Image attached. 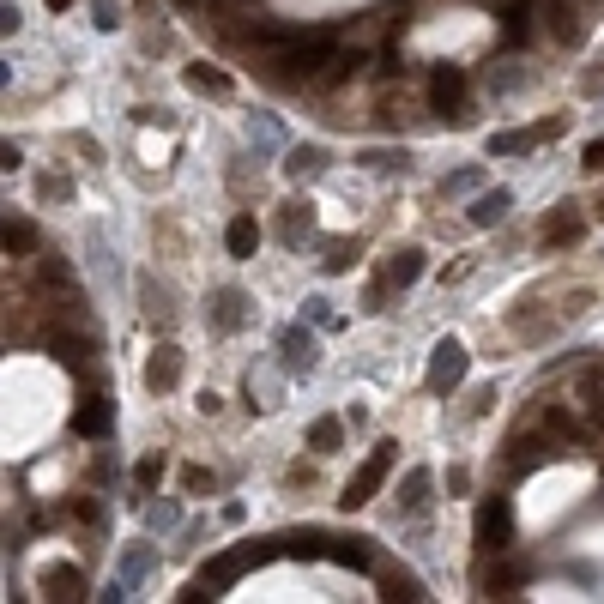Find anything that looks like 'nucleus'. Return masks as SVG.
<instances>
[{
    "instance_id": "f257e3e1",
    "label": "nucleus",
    "mask_w": 604,
    "mask_h": 604,
    "mask_svg": "<svg viewBox=\"0 0 604 604\" xmlns=\"http://www.w3.org/2000/svg\"><path fill=\"white\" fill-rule=\"evenodd\" d=\"M333 37H272V43H260V67L272 73V79H284V85H315V79H327L333 73Z\"/></svg>"
},
{
    "instance_id": "f03ea898",
    "label": "nucleus",
    "mask_w": 604,
    "mask_h": 604,
    "mask_svg": "<svg viewBox=\"0 0 604 604\" xmlns=\"http://www.w3.org/2000/svg\"><path fill=\"white\" fill-rule=\"evenodd\" d=\"M387 472H393V441H375V453L357 466V478L345 484V496H339V508L345 514H357V508H369L375 496H381V484H387Z\"/></svg>"
},
{
    "instance_id": "7ed1b4c3",
    "label": "nucleus",
    "mask_w": 604,
    "mask_h": 604,
    "mask_svg": "<svg viewBox=\"0 0 604 604\" xmlns=\"http://www.w3.org/2000/svg\"><path fill=\"white\" fill-rule=\"evenodd\" d=\"M508 538H514V508H508V496H490V502L478 508V550H484V556H502Z\"/></svg>"
},
{
    "instance_id": "20e7f679",
    "label": "nucleus",
    "mask_w": 604,
    "mask_h": 604,
    "mask_svg": "<svg viewBox=\"0 0 604 604\" xmlns=\"http://www.w3.org/2000/svg\"><path fill=\"white\" fill-rule=\"evenodd\" d=\"M248 562H254V550H224L218 562H206V568L194 574V592H188V598H218V592H224Z\"/></svg>"
},
{
    "instance_id": "39448f33",
    "label": "nucleus",
    "mask_w": 604,
    "mask_h": 604,
    "mask_svg": "<svg viewBox=\"0 0 604 604\" xmlns=\"http://www.w3.org/2000/svg\"><path fill=\"white\" fill-rule=\"evenodd\" d=\"M466 381V345L460 339H441L435 357H429V393H453Z\"/></svg>"
},
{
    "instance_id": "423d86ee",
    "label": "nucleus",
    "mask_w": 604,
    "mask_h": 604,
    "mask_svg": "<svg viewBox=\"0 0 604 604\" xmlns=\"http://www.w3.org/2000/svg\"><path fill=\"white\" fill-rule=\"evenodd\" d=\"M562 121H544V127H514V133H490V158H514V151H532L544 139H556Z\"/></svg>"
},
{
    "instance_id": "0eeeda50",
    "label": "nucleus",
    "mask_w": 604,
    "mask_h": 604,
    "mask_svg": "<svg viewBox=\"0 0 604 604\" xmlns=\"http://www.w3.org/2000/svg\"><path fill=\"white\" fill-rule=\"evenodd\" d=\"M109 423H115L109 399H103V393H85V399H79V411H73V429L97 441V435H109Z\"/></svg>"
},
{
    "instance_id": "6e6552de",
    "label": "nucleus",
    "mask_w": 604,
    "mask_h": 604,
    "mask_svg": "<svg viewBox=\"0 0 604 604\" xmlns=\"http://www.w3.org/2000/svg\"><path fill=\"white\" fill-rule=\"evenodd\" d=\"M538 13L556 31V43H580V7L574 0H538Z\"/></svg>"
},
{
    "instance_id": "1a4fd4ad",
    "label": "nucleus",
    "mask_w": 604,
    "mask_h": 604,
    "mask_svg": "<svg viewBox=\"0 0 604 604\" xmlns=\"http://www.w3.org/2000/svg\"><path fill=\"white\" fill-rule=\"evenodd\" d=\"M278 351H284V369H290V375H302V369H315V339L302 333V327H284Z\"/></svg>"
},
{
    "instance_id": "9d476101",
    "label": "nucleus",
    "mask_w": 604,
    "mask_h": 604,
    "mask_svg": "<svg viewBox=\"0 0 604 604\" xmlns=\"http://www.w3.org/2000/svg\"><path fill=\"white\" fill-rule=\"evenodd\" d=\"M580 236H586V218H580L574 206H562V212L544 224V248H574Z\"/></svg>"
},
{
    "instance_id": "9b49d317",
    "label": "nucleus",
    "mask_w": 604,
    "mask_h": 604,
    "mask_svg": "<svg viewBox=\"0 0 604 604\" xmlns=\"http://www.w3.org/2000/svg\"><path fill=\"white\" fill-rule=\"evenodd\" d=\"M508 206H514V194H508V188H484V194L472 200V224H478V230H490V224H502V218H508Z\"/></svg>"
},
{
    "instance_id": "f8f14e48",
    "label": "nucleus",
    "mask_w": 604,
    "mask_h": 604,
    "mask_svg": "<svg viewBox=\"0 0 604 604\" xmlns=\"http://www.w3.org/2000/svg\"><path fill=\"white\" fill-rule=\"evenodd\" d=\"M145 381H151V387H158V393H170V387L182 381V351H176V345H164L158 357H151V363H145Z\"/></svg>"
},
{
    "instance_id": "ddd939ff",
    "label": "nucleus",
    "mask_w": 604,
    "mask_h": 604,
    "mask_svg": "<svg viewBox=\"0 0 604 604\" xmlns=\"http://www.w3.org/2000/svg\"><path fill=\"white\" fill-rule=\"evenodd\" d=\"M460 91H466V73H460V67H441V73L429 79V103H435L441 115H447L453 103H460Z\"/></svg>"
},
{
    "instance_id": "4468645a",
    "label": "nucleus",
    "mask_w": 604,
    "mask_h": 604,
    "mask_svg": "<svg viewBox=\"0 0 604 604\" xmlns=\"http://www.w3.org/2000/svg\"><path fill=\"white\" fill-rule=\"evenodd\" d=\"M212 321H218L224 333L242 327V321H248V296H242V290H218V296H212Z\"/></svg>"
},
{
    "instance_id": "2eb2a0df",
    "label": "nucleus",
    "mask_w": 604,
    "mask_h": 604,
    "mask_svg": "<svg viewBox=\"0 0 604 604\" xmlns=\"http://www.w3.org/2000/svg\"><path fill=\"white\" fill-rule=\"evenodd\" d=\"M224 242H230V254H236V260H254V248H260V224H254V218H230Z\"/></svg>"
},
{
    "instance_id": "dca6fc26",
    "label": "nucleus",
    "mask_w": 604,
    "mask_h": 604,
    "mask_svg": "<svg viewBox=\"0 0 604 604\" xmlns=\"http://www.w3.org/2000/svg\"><path fill=\"white\" fill-rule=\"evenodd\" d=\"M417 278H423V254H417V248H399V254L387 260V284L405 290V284H417Z\"/></svg>"
},
{
    "instance_id": "f3484780",
    "label": "nucleus",
    "mask_w": 604,
    "mask_h": 604,
    "mask_svg": "<svg viewBox=\"0 0 604 604\" xmlns=\"http://www.w3.org/2000/svg\"><path fill=\"white\" fill-rule=\"evenodd\" d=\"M429 484H435V478H429L423 466H417V472H405V490H399V508H405V514H423V508H429Z\"/></svg>"
},
{
    "instance_id": "a211bd4d",
    "label": "nucleus",
    "mask_w": 604,
    "mask_h": 604,
    "mask_svg": "<svg viewBox=\"0 0 604 604\" xmlns=\"http://www.w3.org/2000/svg\"><path fill=\"white\" fill-rule=\"evenodd\" d=\"M550 453H556L550 441H532V435H520V441H514V453H508V466H514V472H532L538 460H550Z\"/></svg>"
},
{
    "instance_id": "6ab92c4d",
    "label": "nucleus",
    "mask_w": 604,
    "mask_h": 604,
    "mask_svg": "<svg viewBox=\"0 0 604 604\" xmlns=\"http://www.w3.org/2000/svg\"><path fill=\"white\" fill-rule=\"evenodd\" d=\"M43 592H49V598H79V592H85V574H79V568H49V574H43Z\"/></svg>"
},
{
    "instance_id": "aec40b11",
    "label": "nucleus",
    "mask_w": 604,
    "mask_h": 604,
    "mask_svg": "<svg viewBox=\"0 0 604 604\" xmlns=\"http://www.w3.org/2000/svg\"><path fill=\"white\" fill-rule=\"evenodd\" d=\"M309 230H315V212H309V206H302V200L284 206V218H278V236H284V242H302Z\"/></svg>"
},
{
    "instance_id": "412c9836",
    "label": "nucleus",
    "mask_w": 604,
    "mask_h": 604,
    "mask_svg": "<svg viewBox=\"0 0 604 604\" xmlns=\"http://www.w3.org/2000/svg\"><path fill=\"white\" fill-rule=\"evenodd\" d=\"M532 13H538V7H526V0H514V7H508V19H502V43H508V49H520V43H526Z\"/></svg>"
},
{
    "instance_id": "4be33fe9",
    "label": "nucleus",
    "mask_w": 604,
    "mask_h": 604,
    "mask_svg": "<svg viewBox=\"0 0 604 604\" xmlns=\"http://www.w3.org/2000/svg\"><path fill=\"white\" fill-rule=\"evenodd\" d=\"M381 598H405V604H417V598H423V580L393 568V574H381Z\"/></svg>"
},
{
    "instance_id": "5701e85b",
    "label": "nucleus",
    "mask_w": 604,
    "mask_h": 604,
    "mask_svg": "<svg viewBox=\"0 0 604 604\" xmlns=\"http://www.w3.org/2000/svg\"><path fill=\"white\" fill-rule=\"evenodd\" d=\"M0 236H7V254H31L37 248V224L31 218H7V230H0Z\"/></svg>"
},
{
    "instance_id": "b1692460",
    "label": "nucleus",
    "mask_w": 604,
    "mask_h": 604,
    "mask_svg": "<svg viewBox=\"0 0 604 604\" xmlns=\"http://www.w3.org/2000/svg\"><path fill=\"white\" fill-rule=\"evenodd\" d=\"M339 441H345V423H339V417H321V423L309 429V447H315V453H339Z\"/></svg>"
},
{
    "instance_id": "393cba45",
    "label": "nucleus",
    "mask_w": 604,
    "mask_h": 604,
    "mask_svg": "<svg viewBox=\"0 0 604 604\" xmlns=\"http://www.w3.org/2000/svg\"><path fill=\"white\" fill-rule=\"evenodd\" d=\"M321 158H327V151H321V145H296V151H290V164H284V170H290V176L302 182V176H315V170H321Z\"/></svg>"
},
{
    "instance_id": "a878e982",
    "label": "nucleus",
    "mask_w": 604,
    "mask_h": 604,
    "mask_svg": "<svg viewBox=\"0 0 604 604\" xmlns=\"http://www.w3.org/2000/svg\"><path fill=\"white\" fill-rule=\"evenodd\" d=\"M55 357H61L67 369H79V375L91 369V345H85V339H55Z\"/></svg>"
},
{
    "instance_id": "bb28decb",
    "label": "nucleus",
    "mask_w": 604,
    "mask_h": 604,
    "mask_svg": "<svg viewBox=\"0 0 604 604\" xmlns=\"http://www.w3.org/2000/svg\"><path fill=\"white\" fill-rule=\"evenodd\" d=\"M520 580H526V568H520V562H502V568L484 574V592H514Z\"/></svg>"
},
{
    "instance_id": "cd10ccee",
    "label": "nucleus",
    "mask_w": 604,
    "mask_h": 604,
    "mask_svg": "<svg viewBox=\"0 0 604 604\" xmlns=\"http://www.w3.org/2000/svg\"><path fill=\"white\" fill-rule=\"evenodd\" d=\"M363 61H369L363 49H339V55H333V73H327V79H357V73H363Z\"/></svg>"
},
{
    "instance_id": "c85d7f7f",
    "label": "nucleus",
    "mask_w": 604,
    "mask_h": 604,
    "mask_svg": "<svg viewBox=\"0 0 604 604\" xmlns=\"http://www.w3.org/2000/svg\"><path fill=\"white\" fill-rule=\"evenodd\" d=\"M327 556H333V562H345V568H369V544H363V538H351V544H333Z\"/></svg>"
},
{
    "instance_id": "c756f323",
    "label": "nucleus",
    "mask_w": 604,
    "mask_h": 604,
    "mask_svg": "<svg viewBox=\"0 0 604 604\" xmlns=\"http://www.w3.org/2000/svg\"><path fill=\"white\" fill-rule=\"evenodd\" d=\"M580 399H586V417H592V429L604 435V393H598V381H592V375L580 381Z\"/></svg>"
},
{
    "instance_id": "7c9ffc66",
    "label": "nucleus",
    "mask_w": 604,
    "mask_h": 604,
    "mask_svg": "<svg viewBox=\"0 0 604 604\" xmlns=\"http://www.w3.org/2000/svg\"><path fill=\"white\" fill-rule=\"evenodd\" d=\"M133 484H139V490H158V484H164V460H158V453L133 466Z\"/></svg>"
},
{
    "instance_id": "2f4dec72",
    "label": "nucleus",
    "mask_w": 604,
    "mask_h": 604,
    "mask_svg": "<svg viewBox=\"0 0 604 604\" xmlns=\"http://www.w3.org/2000/svg\"><path fill=\"white\" fill-rule=\"evenodd\" d=\"M188 85H194V91H230V79H224L218 67H188Z\"/></svg>"
},
{
    "instance_id": "473e14b6",
    "label": "nucleus",
    "mask_w": 604,
    "mask_h": 604,
    "mask_svg": "<svg viewBox=\"0 0 604 604\" xmlns=\"http://www.w3.org/2000/svg\"><path fill=\"white\" fill-rule=\"evenodd\" d=\"M357 260V242H327V272H345Z\"/></svg>"
},
{
    "instance_id": "72a5a7b5",
    "label": "nucleus",
    "mask_w": 604,
    "mask_h": 604,
    "mask_svg": "<svg viewBox=\"0 0 604 604\" xmlns=\"http://www.w3.org/2000/svg\"><path fill=\"white\" fill-rule=\"evenodd\" d=\"M145 562H151L145 550H127V556H121V574H127V580H139V574H145Z\"/></svg>"
},
{
    "instance_id": "f704fd0d",
    "label": "nucleus",
    "mask_w": 604,
    "mask_h": 604,
    "mask_svg": "<svg viewBox=\"0 0 604 604\" xmlns=\"http://www.w3.org/2000/svg\"><path fill=\"white\" fill-rule=\"evenodd\" d=\"M544 429H556V435H574V417H568V411H544Z\"/></svg>"
},
{
    "instance_id": "c9c22d12",
    "label": "nucleus",
    "mask_w": 604,
    "mask_h": 604,
    "mask_svg": "<svg viewBox=\"0 0 604 604\" xmlns=\"http://www.w3.org/2000/svg\"><path fill=\"white\" fill-rule=\"evenodd\" d=\"M182 484H188V490L200 496V490H212V472H200V466H188V472H182Z\"/></svg>"
},
{
    "instance_id": "e433bc0d",
    "label": "nucleus",
    "mask_w": 604,
    "mask_h": 604,
    "mask_svg": "<svg viewBox=\"0 0 604 604\" xmlns=\"http://www.w3.org/2000/svg\"><path fill=\"white\" fill-rule=\"evenodd\" d=\"M466 188H478V170H460V176H447V194H466Z\"/></svg>"
},
{
    "instance_id": "4c0bfd02",
    "label": "nucleus",
    "mask_w": 604,
    "mask_h": 604,
    "mask_svg": "<svg viewBox=\"0 0 604 604\" xmlns=\"http://www.w3.org/2000/svg\"><path fill=\"white\" fill-rule=\"evenodd\" d=\"M145 520H151V526H176V508H170V502H158V508H145Z\"/></svg>"
},
{
    "instance_id": "58836bf2",
    "label": "nucleus",
    "mask_w": 604,
    "mask_h": 604,
    "mask_svg": "<svg viewBox=\"0 0 604 604\" xmlns=\"http://www.w3.org/2000/svg\"><path fill=\"white\" fill-rule=\"evenodd\" d=\"M580 164H586V170H604V139H592V145H586V158H580Z\"/></svg>"
},
{
    "instance_id": "ea45409f",
    "label": "nucleus",
    "mask_w": 604,
    "mask_h": 604,
    "mask_svg": "<svg viewBox=\"0 0 604 604\" xmlns=\"http://www.w3.org/2000/svg\"><path fill=\"white\" fill-rule=\"evenodd\" d=\"M49 7H67V0H49Z\"/></svg>"
},
{
    "instance_id": "a19ab883",
    "label": "nucleus",
    "mask_w": 604,
    "mask_h": 604,
    "mask_svg": "<svg viewBox=\"0 0 604 604\" xmlns=\"http://www.w3.org/2000/svg\"><path fill=\"white\" fill-rule=\"evenodd\" d=\"M586 7H604V0H586Z\"/></svg>"
},
{
    "instance_id": "79ce46f5",
    "label": "nucleus",
    "mask_w": 604,
    "mask_h": 604,
    "mask_svg": "<svg viewBox=\"0 0 604 604\" xmlns=\"http://www.w3.org/2000/svg\"><path fill=\"white\" fill-rule=\"evenodd\" d=\"M598 218H604V200H598Z\"/></svg>"
}]
</instances>
